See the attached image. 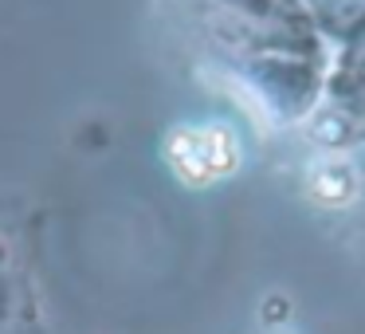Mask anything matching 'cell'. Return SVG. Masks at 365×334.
Here are the masks:
<instances>
[{
	"label": "cell",
	"instance_id": "cell-1",
	"mask_svg": "<svg viewBox=\"0 0 365 334\" xmlns=\"http://www.w3.org/2000/svg\"><path fill=\"white\" fill-rule=\"evenodd\" d=\"M307 189L322 205H346L357 197V173L341 153H326V158L310 161L307 169Z\"/></svg>",
	"mask_w": 365,
	"mask_h": 334
}]
</instances>
